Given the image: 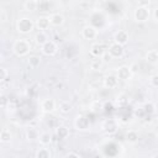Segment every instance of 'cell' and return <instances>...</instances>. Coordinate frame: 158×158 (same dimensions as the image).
Instances as JSON below:
<instances>
[{"instance_id":"obj_1","label":"cell","mask_w":158,"mask_h":158,"mask_svg":"<svg viewBox=\"0 0 158 158\" xmlns=\"http://www.w3.org/2000/svg\"><path fill=\"white\" fill-rule=\"evenodd\" d=\"M32 46L30 43V41L27 38H20V40H16L12 44V53L16 56V57H25L30 53Z\"/></svg>"},{"instance_id":"obj_2","label":"cell","mask_w":158,"mask_h":158,"mask_svg":"<svg viewBox=\"0 0 158 158\" xmlns=\"http://www.w3.org/2000/svg\"><path fill=\"white\" fill-rule=\"evenodd\" d=\"M35 26H36L35 22L30 17H20L16 21V30L19 33H22V35H27L32 32Z\"/></svg>"},{"instance_id":"obj_3","label":"cell","mask_w":158,"mask_h":158,"mask_svg":"<svg viewBox=\"0 0 158 158\" xmlns=\"http://www.w3.org/2000/svg\"><path fill=\"white\" fill-rule=\"evenodd\" d=\"M149 16H151V11H149L148 7H144V6H138L133 11V19L138 23L147 22L149 20Z\"/></svg>"},{"instance_id":"obj_4","label":"cell","mask_w":158,"mask_h":158,"mask_svg":"<svg viewBox=\"0 0 158 158\" xmlns=\"http://www.w3.org/2000/svg\"><path fill=\"white\" fill-rule=\"evenodd\" d=\"M74 127L77 131H88L90 128V120L85 115H78L74 120Z\"/></svg>"},{"instance_id":"obj_5","label":"cell","mask_w":158,"mask_h":158,"mask_svg":"<svg viewBox=\"0 0 158 158\" xmlns=\"http://www.w3.org/2000/svg\"><path fill=\"white\" fill-rule=\"evenodd\" d=\"M117 128H118V122L116 118H107L101 123V130L107 135L115 133Z\"/></svg>"},{"instance_id":"obj_6","label":"cell","mask_w":158,"mask_h":158,"mask_svg":"<svg viewBox=\"0 0 158 158\" xmlns=\"http://www.w3.org/2000/svg\"><path fill=\"white\" fill-rule=\"evenodd\" d=\"M81 36L84 40H88V41L95 40L98 36V28L93 25H85L81 28Z\"/></svg>"},{"instance_id":"obj_7","label":"cell","mask_w":158,"mask_h":158,"mask_svg":"<svg viewBox=\"0 0 158 158\" xmlns=\"http://www.w3.org/2000/svg\"><path fill=\"white\" fill-rule=\"evenodd\" d=\"M57 109V102L54 99L52 98H47V99H43L41 101V110L46 114H52L54 110Z\"/></svg>"},{"instance_id":"obj_8","label":"cell","mask_w":158,"mask_h":158,"mask_svg":"<svg viewBox=\"0 0 158 158\" xmlns=\"http://www.w3.org/2000/svg\"><path fill=\"white\" fill-rule=\"evenodd\" d=\"M116 75L118 78V80H122V81H127L132 78V72L130 69V65H121L117 68V72H116Z\"/></svg>"},{"instance_id":"obj_9","label":"cell","mask_w":158,"mask_h":158,"mask_svg":"<svg viewBox=\"0 0 158 158\" xmlns=\"http://www.w3.org/2000/svg\"><path fill=\"white\" fill-rule=\"evenodd\" d=\"M41 51H42V53L44 56L52 57V56H54L58 52V47H57V44L53 41H49L48 40L43 46H41Z\"/></svg>"},{"instance_id":"obj_10","label":"cell","mask_w":158,"mask_h":158,"mask_svg":"<svg viewBox=\"0 0 158 158\" xmlns=\"http://www.w3.org/2000/svg\"><path fill=\"white\" fill-rule=\"evenodd\" d=\"M107 51H109V53L112 56V58H121V57L125 54V48H123V46H122V44H118V43H116V42L111 43V44L109 46Z\"/></svg>"},{"instance_id":"obj_11","label":"cell","mask_w":158,"mask_h":158,"mask_svg":"<svg viewBox=\"0 0 158 158\" xmlns=\"http://www.w3.org/2000/svg\"><path fill=\"white\" fill-rule=\"evenodd\" d=\"M106 51H107L106 47H105L102 43H99V42L93 43V44L90 46V49H89L90 54H91L93 57H95V58H101L102 54H104Z\"/></svg>"},{"instance_id":"obj_12","label":"cell","mask_w":158,"mask_h":158,"mask_svg":"<svg viewBox=\"0 0 158 158\" xmlns=\"http://www.w3.org/2000/svg\"><path fill=\"white\" fill-rule=\"evenodd\" d=\"M128 40H130V35H128V32L125 31V30H118V31L115 32V35H114V42H116V43H118V44L125 46V44L128 43Z\"/></svg>"},{"instance_id":"obj_13","label":"cell","mask_w":158,"mask_h":158,"mask_svg":"<svg viewBox=\"0 0 158 158\" xmlns=\"http://www.w3.org/2000/svg\"><path fill=\"white\" fill-rule=\"evenodd\" d=\"M102 85L106 89H115L118 85V78L117 75L114 74H109L102 79Z\"/></svg>"},{"instance_id":"obj_14","label":"cell","mask_w":158,"mask_h":158,"mask_svg":"<svg viewBox=\"0 0 158 158\" xmlns=\"http://www.w3.org/2000/svg\"><path fill=\"white\" fill-rule=\"evenodd\" d=\"M35 25H36V27H37L40 31H46V30L49 28V26H52V25H51V20H49L48 16H40V17L36 20Z\"/></svg>"},{"instance_id":"obj_15","label":"cell","mask_w":158,"mask_h":158,"mask_svg":"<svg viewBox=\"0 0 158 158\" xmlns=\"http://www.w3.org/2000/svg\"><path fill=\"white\" fill-rule=\"evenodd\" d=\"M56 136L59 141H64L69 137V128L64 125H60L56 128Z\"/></svg>"},{"instance_id":"obj_16","label":"cell","mask_w":158,"mask_h":158,"mask_svg":"<svg viewBox=\"0 0 158 158\" xmlns=\"http://www.w3.org/2000/svg\"><path fill=\"white\" fill-rule=\"evenodd\" d=\"M49 20H51V25H52V26H56V27L62 26V25L64 23V21H65L64 16H63L62 14H59V12L52 14V15L49 16Z\"/></svg>"},{"instance_id":"obj_17","label":"cell","mask_w":158,"mask_h":158,"mask_svg":"<svg viewBox=\"0 0 158 158\" xmlns=\"http://www.w3.org/2000/svg\"><path fill=\"white\" fill-rule=\"evenodd\" d=\"M125 139H126V142H128L130 144H136V143L138 142V139H139V135H138L137 131H135V130H130V131L126 132V135H125Z\"/></svg>"},{"instance_id":"obj_18","label":"cell","mask_w":158,"mask_h":158,"mask_svg":"<svg viewBox=\"0 0 158 158\" xmlns=\"http://www.w3.org/2000/svg\"><path fill=\"white\" fill-rule=\"evenodd\" d=\"M146 62L154 65L158 64V49H151L146 53Z\"/></svg>"},{"instance_id":"obj_19","label":"cell","mask_w":158,"mask_h":158,"mask_svg":"<svg viewBox=\"0 0 158 158\" xmlns=\"http://www.w3.org/2000/svg\"><path fill=\"white\" fill-rule=\"evenodd\" d=\"M33 41H35V43H36L37 46H43V44L48 41V36H47V33H46L44 31H40V32H37V33L35 35Z\"/></svg>"},{"instance_id":"obj_20","label":"cell","mask_w":158,"mask_h":158,"mask_svg":"<svg viewBox=\"0 0 158 158\" xmlns=\"http://www.w3.org/2000/svg\"><path fill=\"white\" fill-rule=\"evenodd\" d=\"M26 138H27L28 142L37 141L40 138V133L35 127H27L26 128Z\"/></svg>"},{"instance_id":"obj_21","label":"cell","mask_w":158,"mask_h":158,"mask_svg":"<svg viewBox=\"0 0 158 158\" xmlns=\"http://www.w3.org/2000/svg\"><path fill=\"white\" fill-rule=\"evenodd\" d=\"M38 141H40L41 146H46V147H47V146H49V144L52 143V135H51L49 132H47V131L41 132Z\"/></svg>"},{"instance_id":"obj_22","label":"cell","mask_w":158,"mask_h":158,"mask_svg":"<svg viewBox=\"0 0 158 158\" xmlns=\"http://www.w3.org/2000/svg\"><path fill=\"white\" fill-rule=\"evenodd\" d=\"M35 157L36 158H51L52 157V152L46 148V146H42L41 148H38L35 153Z\"/></svg>"},{"instance_id":"obj_23","label":"cell","mask_w":158,"mask_h":158,"mask_svg":"<svg viewBox=\"0 0 158 158\" xmlns=\"http://www.w3.org/2000/svg\"><path fill=\"white\" fill-rule=\"evenodd\" d=\"M11 139H12V133L10 132V130L2 128L0 132V142L1 143H10Z\"/></svg>"},{"instance_id":"obj_24","label":"cell","mask_w":158,"mask_h":158,"mask_svg":"<svg viewBox=\"0 0 158 158\" xmlns=\"http://www.w3.org/2000/svg\"><path fill=\"white\" fill-rule=\"evenodd\" d=\"M104 110V102L100 101V100H95L90 104V111L94 112V114H99Z\"/></svg>"},{"instance_id":"obj_25","label":"cell","mask_w":158,"mask_h":158,"mask_svg":"<svg viewBox=\"0 0 158 158\" xmlns=\"http://www.w3.org/2000/svg\"><path fill=\"white\" fill-rule=\"evenodd\" d=\"M27 64H28L30 68H37V67H40V64H41V57H38L36 54L30 56L28 59H27Z\"/></svg>"},{"instance_id":"obj_26","label":"cell","mask_w":158,"mask_h":158,"mask_svg":"<svg viewBox=\"0 0 158 158\" xmlns=\"http://www.w3.org/2000/svg\"><path fill=\"white\" fill-rule=\"evenodd\" d=\"M38 5H40V4H38V1H37V0H26V1H25V4H23V7H25V10H26V11L31 12V11L37 10Z\"/></svg>"},{"instance_id":"obj_27","label":"cell","mask_w":158,"mask_h":158,"mask_svg":"<svg viewBox=\"0 0 158 158\" xmlns=\"http://www.w3.org/2000/svg\"><path fill=\"white\" fill-rule=\"evenodd\" d=\"M102 65H104V60L101 58H98V59H93L90 62V69L91 70H101L102 69Z\"/></svg>"},{"instance_id":"obj_28","label":"cell","mask_w":158,"mask_h":158,"mask_svg":"<svg viewBox=\"0 0 158 158\" xmlns=\"http://www.w3.org/2000/svg\"><path fill=\"white\" fill-rule=\"evenodd\" d=\"M72 104L69 102V101H62L60 104H59V111L63 114V115H67V114H69L70 111H72Z\"/></svg>"},{"instance_id":"obj_29","label":"cell","mask_w":158,"mask_h":158,"mask_svg":"<svg viewBox=\"0 0 158 158\" xmlns=\"http://www.w3.org/2000/svg\"><path fill=\"white\" fill-rule=\"evenodd\" d=\"M143 110H144V112L153 114V112H156V106H154V104H152V102H146L144 106H143Z\"/></svg>"},{"instance_id":"obj_30","label":"cell","mask_w":158,"mask_h":158,"mask_svg":"<svg viewBox=\"0 0 158 158\" xmlns=\"http://www.w3.org/2000/svg\"><path fill=\"white\" fill-rule=\"evenodd\" d=\"M9 78V72L6 68H0V81H5Z\"/></svg>"},{"instance_id":"obj_31","label":"cell","mask_w":158,"mask_h":158,"mask_svg":"<svg viewBox=\"0 0 158 158\" xmlns=\"http://www.w3.org/2000/svg\"><path fill=\"white\" fill-rule=\"evenodd\" d=\"M9 102H10V100L7 99V96H6L5 94H1V95H0V106H1L2 109H5Z\"/></svg>"},{"instance_id":"obj_32","label":"cell","mask_w":158,"mask_h":158,"mask_svg":"<svg viewBox=\"0 0 158 158\" xmlns=\"http://www.w3.org/2000/svg\"><path fill=\"white\" fill-rule=\"evenodd\" d=\"M130 69H131V72H132V74H133V75H135V74H137V73H138V70H139V65H138V63H137V62L131 63V64H130Z\"/></svg>"},{"instance_id":"obj_33","label":"cell","mask_w":158,"mask_h":158,"mask_svg":"<svg viewBox=\"0 0 158 158\" xmlns=\"http://www.w3.org/2000/svg\"><path fill=\"white\" fill-rule=\"evenodd\" d=\"M149 83H151L152 86L158 88V74H153V75L149 78Z\"/></svg>"},{"instance_id":"obj_34","label":"cell","mask_w":158,"mask_h":158,"mask_svg":"<svg viewBox=\"0 0 158 158\" xmlns=\"http://www.w3.org/2000/svg\"><path fill=\"white\" fill-rule=\"evenodd\" d=\"M101 59H102V60H104V63H105V62H109V60H111V59H112V56L109 53V51H106V52L102 54Z\"/></svg>"},{"instance_id":"obj_35","label":"cell","mask_w":158,"mask_h":158,"mask_svg":"<svg viewBox=\"0 0 158 158\" xmlns=\"http://www.w3.org/2000/svg\"><path fill=\"white\" fill-rule=\"evenodd\" d=\"M151 4V0H138V6H144L148 7Z\"/></svg>"},{"instance_id":"obj_36","label":"cell","mask_w":158,"mask_h":158,"mask_svg":"<svg viewBox=\"0 0 158 158\" xmlns=\"http://www.w3.org/2000/svg\"><path fill=\"white\" fill-rule=\"evenodd\" d=\"M67 157H74V158H80V154L77 153V152H68L67 153Z\"/></svg>"},{"instance_id":"obj_37","label":"cell","mask_w":158,"mask_h":158,"mask_svg":"<svg viewBox=\"0 0 158 158\" xmlns=\"http://www.w3.org/2000/svg\"><path fill=\"white\" fill-rule=\"evenodd\" d=\"M153 19L158 22V7H156V9L153 10Z\"/></svg>"},{"instance_id":"obj_38","label":"cell","mask_w":158,"mask_h":158,"mask_svg":"<svg viewBox=\"0 0 158 158\" xmlns=\"http://www.w3.org/2000/svg\"><path fill=\"white\" fill-rule=\"evenodd\" d=\"M37 1H38V4H40V5H42V4H47L49 0H37Z\"/></svg>"},{"instance_id":"obj_39","label":"cell","mask_w":158,"mask_h":158,"mask_svg":"<svg viewBox=\"0 0 158 158\" xmlns=\"http://www.w3.org/2000/svg\"><path fill=\"white\" fill-rule=\"evenodd\" d=\"M152 157H153V158H158V153H154V154H152Z\"/></svg>"}]
</instances>
